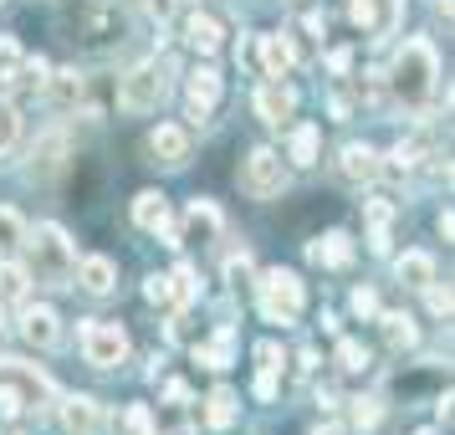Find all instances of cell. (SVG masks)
<instances>
[{
    "label": "cell",
    "mask_w": 455,
    "mask_h": 435,
    "mask_svg": "<svg viewBox=\"0 0 455 435\" xmlns=\"http://www.w3.org/2000/svg\"><path fill=\"white\" fill-rule=\"evenodd\" d=\"M435 77H440V62H435L430 42H404V52L394 57L389 67V87L404 108H419L435 93Z\"/></svg>",
    "instance_id": "6da1fadb"
},
{
    "label": "cell",
    "mask_w": 455,
    "mask_h": 435,
    "mask_svg": "<svg viewBox=\"0 0 455 435\" xmlns=\"http://www.w3.org/2000/svg\"><path fill=\"white\" fill-rule=\"evenodd\" d=\"M26 246H31V267H26V277H36L42 287H72L77 251H72V241H67L62 226H36V236H31Z\"/></svg>",
    "instance_id": "7a4b0ae2"
},
{
    "label": "cell",
    "mask_w": 455,
    "mask_h": 435,
    "mask_svg": "<svg viewBox=\"0 0 455 435\" xmlns=\"http://www.w3.org/2000/svg\"><path fill=\"white\" fill-rule=\"evenodd\" d=\"M67 31H72V42L77 46H113L124 42V11L113 5V0H77V11L67 16Z\"/></svg>",
    "instance_id": "3957f363"
},
{
    "label": "cell",
    "mask_w": 455,
    "mask_h": 435,
    "mask_svg": "<svg viewBox=\"0 0 455 435\" xmlns=\"http://www.w3.org/2000/svg\"><path fill=\"white\" fill-rule=\"evenodd\" d=\"M256 297H261V312H267V323H297V312H302V277L287 267H271L261 271V282H251Z\"/></svg>",
    "instance_id": "277c9868"
},
{
    "label": "cell",
    "mask_w": 455,
    "mask_h": 435,
    "mask_svg": "<svg viewBox=\"0 0 455 435\" xmlns=\"http://www.w3.org/2000/svg\"><path fill=\"white\" fill-rule=\"evenodd\" d=\"M77 349L92 369H118L128 358V333L118 323H98V318H87L83 328H77Z\"/></svg>",
    "instance_id": "5b68a950"
},
{
    "label": "cell",
    "mask_w": 455,
    "mask_h": 435,
    "mask_svg": "<svg viewBox=\"0 0 455 435\" xmlns=\"http://www.w3.org/2000/svg\"><path fill=\"white\" fill-rule=\"evenodd\" d=\"M164 93H169L164 67L144 62V67H133V72L124 77V87H118V108H124V113H154V108L164 103Z\"/></svg>",
    "instance_id": "8992f818"
},
{
    "label": "cell",
    "mask_w": 455,
    "mask_h": 435,
    "mask_svg": "<svg viewBox=\"0 0 455 435\" xmlns=\"http://www.w3.org/2000/svg\"><path fill=\"white\" fill-rule=\"evenodd\" d=\"M241 189L251 200H276L287 189V165L276 149H251V159L241 165Z\"/></svg>",
    "instance_id": "52a82bcc"
},
{
    "label": "cell",
    "mask_w": 455,
    "mask_h": 435,
    "mask_svg": "<svg viewBox=\"0 0 455 435\" xmlns=\"http://www.w3.org/2000/svg\"><path fill=\"white\" fill-rule=\"evenodd\" d=\"M0 384L16 390L21 394V405H31V410H42L46 399H52V379L36 374L31 364H21V358H0Z\"/></svg>",
    "instance_id": "ba28073f"
},
{
    "label": "cell",
    "mask_w": 455,
    "mask_h": 435,
    "mask_svg": "<svg viewBox=\"0 0 455 435\" xmlns=\"http://www.w3.org/2000/svg\"><path fill=\"white\" fill-rule=\"evenodd\" d=\"M148 154H154V165H169V169H180L189 159V139H185V128H174V124H159L154 133H148Z\"/></svg>",
    "instance_id": "9c48e42d"
},
{
    "label": "cell",
    "mask_w": 455,
    "mask_h": 435,
    "mask_svg": "<svg viewBox=\"0 0 455 435\" xmlns=\"http://www.w3.org/2000/svg\"><path fill=\"white\" fill-rule=\"evenodd\" d=\"M62 425L72 435H98L103 431V405L92 394H72V399H62Z\"/></svg>",
    "instance_id": "30bf717a"
},
{
    "label": "cell",
    "mask_w": 455,
    "mask_h": 435,
    "mask_svg": "<svg viewBox=\"0 0 455 435\" xmlns=\"http://www.w3.org/2000/svg\"><path fill=\"white\" fill-rule=\"evenodd\" d=\"M21 338L31 343V349H52V343L62 338V328H57V312H52V308H26L21 312Z\"/></svg>",
    "instance_id": "8fae6325"
},
{
    "label": "cell",
    "mask_w": 455,
    "mask_h": 435,
    "mask_svg": "<svg viewBox=\"0 0 455 435\" xmlns=\"http://www.w3.org/2000/svg\"><path fill=\"white\" fill-rule=\"evenodd\" d=\"M215 103H220V72L215 67L189 72V118H205Z\"/></svg>",
    "instance_id": "7c38bea8"
},
{
    "label": "cell",
    "mask_w": 455,
    "mask_h": 435,
    "mask_svg": "<svg viewBox=\"0 0 455 435\" xmlns=\"http://www.w3.org/2000/svg\"><path fill=\"white\" fill-rule=\"evenodd\" d=\"M338 169H343V180H353V185H369V180H379V154H373L369 144H348L343 149V159H338Z\"/></svg>",
    "instance_id": "4fadbf2b"
},
{
    "label": "cell",
    "mask_w": 455,
    "mask_h": 435,
    "mask_svg": "<svg viewBox=\"0 0 455 435\" xmlns=\"http://www.w3.org/2000/svg\"><path fill=\"white\" fill-rule=\"evenodd\" d=\"M287 67H291L287 36H256V72H261V77H282Z\"/></svg>",
    "instance_id": "5bb4252c"
},
{
    "label": "cell",
    "mask_w": 455,
    "mask_h": 435,
    "mask_svg": "<svg viewBox=\"0 0 455 435\" xmlns=\"http://www.w3.org/2000/svg\"><path fill=\"white\" fill-rule=\"evenodd\" d=\"M72 277H77V287H83V292H92V297H108V292H113V282H118V267H113L108 256H87V262L72 271Z\"/></svg>",
    "instance_id": "9a60e30c"
},
{
    "label": "cell",
    "mask_w": 455,
    "mask_h": 435,
    "mask_svg": "<svg viewBox=\"0 0 455 435\" xmlns=\"http://www.w3.org/2000/svg\"><path fill=\"white\" fill-rule=\"evenodd\" d=\"M220 236V210L210 205V200H195V205L185 210V241H215Z\"/></svg>",
    "instance_id": "2e32d148"
},
{
    "label": "cell",
    "mask_w": 455,
    "mask_h": 435,
    "mask_svg": "<svg viewBox=\"0 0 455 435\" xmlns=\"http://www.w3.org/2000/svg\"><path fill=\"white\" fill-rule=\"evenodd\" d=\"M185 36H189V46H195V52H220V42H226V31H220V21H215V16H205V11H195V16H189L185 21Z\"/></svg>",
    "instance_id": "e0dca14e"
},
{
    "label": "cell",
    "mask_w": 455,
    "mask_h": 435,
    "mask_svg": "<svg viewBox=\"0 0 455 435\" xmlns=\"http://www.w3.org/2000/svg\"><path fill=\"white\" fill-rule=\"evenodd\" d=\"M291 108H297V93H291V87H282V83H267L261 93H256V113H261L267 124H282Z\"/></svg>",
    "instance_id": "ac0fdd59"
},
{
    "label": "cell",
    "mask_w": 455,
    "mask_h": 435,
    "mask_svg": "<svg viewBox=\"0 0 455 435\" xmlns=\"http://www.w3.org/2000/svg\"><path fill=\"white\" fill-rule=\"evenodd\" d=\"M133 226L144 230H169V200L159 189H144L139 200H133Z\"/></svg>",
    "instance_id": "d6986e66"
},
{
    "label": "cell",
    "mask_w": 455,
    "mask_h": 435,
    "mask_svg": "<svg viewBox=\"0 0 455 435\" xmlns=\"http://www.w3.org/2000/svg\"><path fill=\"white\" fill-rule=\"evenodd\" d=\"M394 271H399V282H404V287H430V282H435V262L425 256V251H404Z\"/></svg>",
    "instance_id": "ffe728a7"
},
{
    "label": "cell",
    "mask_w": 455,
    "mask_h": 435,
    "mask_svg": "<svg viewBox=\"0 0 455 435\" xmlns=\"http://www.w3.org/2000/svg\"><path fill=\"white\" fill-rule=\"evenodd\" d=\"M317 139H323V133H317V124H297L291 128V139H287V154H291V165H317Z\"/></svg>",
    "instance_id": "44dd1931"
},
{
    "label": "cell",
    "mask_w": 455,
    "mask_h": 435,
    "mask_svg": "<svg viewBox=\"0 0 455 435\" xmlns=\"http://www.w3.org/2000/svg\"><path fill=\"white\" fill-rule=\"evenodd\" d=\"M348 256H353V246H348L343 230H328V236L312 246V262H317V267H348Z\"/></svg>",
    "instance_id": "7402d4cb"
},
{
    "label": "cell",
    "mask_w": 455,
    "mask_h": 435,
    "mask_svg": "<svg viewBox=\"0 0 455 435\" xmlns=\"http://www.w3.org/2000/svg\"><path fill=\"white\" fill-rule=\"evenodd\" d=\"M379 323H384L389 349H414V338H419V333H414V318H404V312H384Z\"/></svg>",
    "instance_id": "603a6c76"
},
{
    "label": "cell",
    "mask_w": 455,
    "mask_h": 435,
    "mask_svg": "<svg viewBox=\"0 0 455 435\" xmlns=\"http://www.w3.org/2000/svg\"><path fill=\"white\" fill-rule=\"evenodd\" d=\"M230 420H235V394H230V390H215V394L205 399V425H210V431H226Z\"/></svg>",
    "instance_id": "cb8c5ba5"
},
{
    "label": "cell",
    "mask_w": 455,
    "mask_h": 435,
    "mask_svg": "<svg viewBox=\"0 0 455 435\" xmlns=\"http://www.w3.org/2000/svg\"><path fill=\"white\" fill-rule=\"evenodd\" d=\"M16 139H21V113H16V103L0 98V154H11Z\"/></svg>",
    "instance_id": "d4e9b609"
},
{
    "label": "cell",
    "mask_w": 455,
    "mask_h": 435,
    "mask_svg": "<svg viewBox=\"0 0 455 435\" xmlns=\"http://www.w3.org/2000/svg\"><path fill=\"white\" fill-rule=\"evenodd\" d=\"M26 287H31V277H26V267H16V262H5L0 267V297H26Z\"/></svg>",
    "instance_id": "484cf974"
},
{
    "label": "cell",
    "mask_w": 455,
    "mask_h": 435,
    "mask_svg": "<svg viewBox=\"0 0 455 435\" xmlns=\"http://www.w3.org/2000/svg\"><path fill=\"white\" fill-rule=\"evenodd\" d=\"M21 241H26V221L16 215V210H5V205H0V251L21 246Z\"/></svg>",
    "instance_id": "4316f807"
},
{
    "label": "cell",
    "mask_w": 455,
    "mask_h": 435,
    "mask_svg": "<svg viewBox=\"0 0 455 435\" xmlns=\"http://www.w3.org/2000/svg\"><path fill=\"white\" fill-rule=\"evenodd\" d=\"M144 297L154 302V308H174V302H180V297H174V277H148Z\"/></svg>",
    "instance_id": "83f0119b"
},
{
    "label": "cell",
    "mask_w": 455,
    "mask_h": 435,
    "mask_svg": "<svg viewBox=\"0 0 455 435\" xmlns=\"http://www.w3.org/2000/svg\"><path fill=\"white\" fill-rule=\"evenodd\" d=\"M195 353H200V358H205L210 369H226V364H230V333L220 328V338H215V343H210V349H195Z\"/></svg>",
    "instance_id": "f1b7e54d"
},
{
    "label": "cell",
    "mask_w": 455,
    "mask_h": 435,
    "mask_svg": "<svg viewBox=\"0 0 455 435\" xmlns=\"http://www.w3.org/2000/svg\"><path fill=\"white\" fill-rule=\"evenodd\" d=\"M226 277H230V287H235V292H246L251 287V256H230Z\"/></svg>",
    "instance_id": "f546056e"
},
{
    "label": "cell",
    "mask_w": 455,
    "mask_h": 435,
    "mask_svg": "<svg viewBox=\"0 0 455 435\" xmlns=\"http://www.w3.org/2000/svg\"><path fill=\"white\" fill-rule=\"evenodd\" d=\"M353 420H358V431H373L379 425V399H353Z\"/></svg>",
    "instance_id": "4dcf8cb0"
},
{
    "label": "cell",
    "mask_w": 455,
    "mask_h": 435,
    "mask_svg": "<svg viewBox=\"0 0 455 435\" xmlns=\"http://www.w3.org/2000/svg\"><path fill=\"white\" fill-rule=\"evenodd\" d=\"M425 292H430V312H435V318H451V287H435V282H430Z\"/></svg>",
    "instance_id": "1f68e13d"
},
{
    "label": "cell",
    "mask_w": 455,
    "mask_h": 435,
    "mask_svg": "<svg viewBox=\"0 0 455 435\" xmlns=\"http://www.w3.org/2000/svg\"><path fill=\"white\" fill-rule=\"evenodd\" d=\"M353 312H358V318H373V312H379V297H373L369 287H358L353 292Z\"/></svg>",
    "instance_id": "d6a6232c"
},
{
    "label": "cell",
    "mask_w": 455,
    "mask_h": 435,
    "mask_svg": "<svg viewBox=\"0 0 455 435\" xmlns=\"http://www.w3.org/2000/svg\"><path fill=\"white\" fill-rule=\"evenodd\" d=\"M338 358H343V369H363V364H369V353L358 349V343H343V349H338Z\"/></svg>",
    "instance_id": "836d02e7"
},
{
    "label": "cell",
    "mask_w": 455,
    "mask_h": 435,
    "mask_svg": "<svg viewBox=\"0 0 455 435\" xmlns=\"http://www.w3.org/2000/svg\"><path fill=\"white\" fill-rule=\"evenodd\" d=\"M57 93H62V98H83V77H77V72H62V77H57Z\"/></svg>",
    "instance_id": "e575fe53"
},
{
    "label": "cell",
    "mask_w": 455,
    "mask_h": 435,
    "mask_svg": "<svg viewBox=\"0 0 455 435\" xmlns=\"http://www.w3.org/2000/svg\"><path fill=\"white\" fill-rule=\"evenodd\" d=\"M128 425H133L139 435H148V431H154V420H148V410H144V405H133V410H128Z\"/></svg>",
    "instance_id": "d590c367"
},
{
    "label": "cell",
    "mask_w": 455,
    "mask_h": 435,
    "mask_svg": "<svg viewBox=\"0 0 455 435\" xmlns=\"http://www.w3.org/2000/svg\"><path fill=\"white\" fill-rule=\"evenodd\" d=\"M256 358H261V369H282V364H276V358H282V353H276V343H261V349H256Z\"/></svg>",
    "instance_id": "8d00e7d4"
},
{
    "label": "cell",
    "mask_w": 455,
    "mask_h": 435,
    "mask_svg": "<svg viewBox=\"0 0 455 435\" xmlns=\"http://www.w3.org/2000/svg\"><path fill=\"white\" fill-rule=\"evenodd\" d=\"M317 435H338V431H332V425H328V431H317Z\"/></svg>",
    "instance_id": "74e56055"
},
{
    "label": "cell",
    "mask_w": 455,
    "mask_h": 435,
    "mask_svg": "<svg viewBox=\"0 0 455 435\" xmlns=\"http://www.w3.org/2000/svg\"><path fill=\"white\" fill-rule=\"evenodd\" d=\"M0 328H5V308H0Z\"/></svg>",
    "instance_id": "f35d334b"
}]
</instances>
